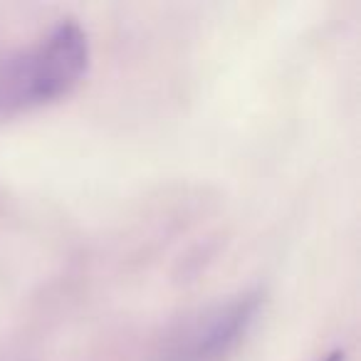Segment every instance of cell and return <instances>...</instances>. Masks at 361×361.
<instances>
[{"mask_svg": "<svg viewBox=\"0 0 361 361\" xmlns=\"http://www.w3.org/2000/svg\"><path fill=\"white\" fill-rule=\"evenodd\" d=\"M90 37L72 18L55 23L30 45L0 57V119L67 97L90 67Z\"/></svg>", "mask_w": 361, "mask_h": 361, "instance_id": "6da1fadb", "label": "cell"}, {"mask_svg": "<svg viewBox=\"0 0 361 361\" xmlns=\"http://www.w3.org/2000/svg\"><path fill=\"white\" fill-rule=\"evenodd\" d=\"M260 310L257 295H240L183 322L161 361H223L247 334Z\"/></svg>", "mask_w": 361, "mask_h": 361, "instance_id": "7a4b0ae2", "label": "cell"}, {"mask_svg": "<svg viewBox=\"0 0 361 361\" xmlns=\"http://www.w3.org/2000/svg\"><path fill=\"white\" fill-rule=\"evenodd\" d=\"M324 361H344V351H331Z\"/></svg>", "mask_w": 361, "mask_h": 361, "instance_id": "3957f363", "label": "cell"}]
</instances>
